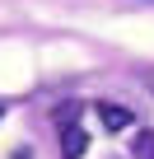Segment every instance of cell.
<instances>
[{
  "instance_id": "obj_1",
  "label": "cell",
  "mask_w": 154,
  "mask_h": 159,
  "mask_svg": "<svg viewBox=\"0 0 154 159\" xmlns=\"http://www.w3.org/2000/svg\"><path fill=\"white\" fill-rule=\"evenodd\" d=\"M84 150H89V136H84L80 126H70V131L61 136V154H65V159H80Z\"/></svg>"
},
{
  "instance_id": "obj_2",
  "label": "cell",
  "mask_w": 154,
  "mask_h": 159,
  "mask_svg": "<svg viewBox=\"0 0 154 159\" xmlns=\"http://www.w3.org/2000/svg\"><path fill=\"white\" fill-rule=\"evenodd\" d=\"M98 117H103V126H108V131L131 126V112H126V108H112V103H103V108H98Z\"/></svg>"
},
{
  "instance_id": "obj_3",
  "label": "cell",
  "mask_w": 154,
  "mask_h": 159,
  "mask_svg": "<svg viewBox=\"0 0 154 159\" xmlns=\"http://www.w3.org/2000/svg\"><path fill=\"white\" fill-rule=\"evenodd\" d=\"M135 159H154V131H140L135 136Z\"/></svg>"
}]
</instances>
